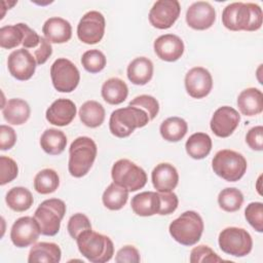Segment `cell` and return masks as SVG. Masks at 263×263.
<instances>
[{
    "instance_id": "8d00e7d4",
    "label": "cell",
    "mask_w": 263,
    "mask_h": 263,
    "mask_svg": "<svg viewBox=\"0 0 263 263\" xmlns=\"http://www.w3.org/2000/svg\"><path fill=\"white\" fill-rule=\"evenodd\" d=\"M107 60L105 54L99 49L86 50L81 58V64L83 68L89 73H99L106 66Z\"/></svg>"
},
{
    "instance_id": "2e32d148",
    "label": "cell",
    "mask_w": 263,
    "mask_h": 263,
    "mask_svg": "<svg viewBox=\"0 0 263 263\" xmlns=\"http://www.w3.org/2000/svg\"><path fill=\"white\" fill-rule=\"evenodd\" d=\"M185 87L188 95L194 99L206 97L213 87L211 73L203 67L190 69L185 76Z\"/></svg>"
},
{
    "instance_id": "c3c4849f",
    "label": "cell",
    "mask_w": 263,
    "mask_h": 263,
    "mask_svg": "<svg viewBox=\"0 0 263 263\" xmlns=\"http://www.w3.org/2000/svg\"><path fill=\"white\" fill-rule=\"evenodd\" d=\"M33 55L37 62V65H42L44 64L49 57L52 53V47L49 41H47L45 38L41 37L40 40V44L38 47H36L35 49H33Z\"/></svg>"
},
{
    "instance_id": "ba28073f",
    "label": "cell",
    "mask_w": 263,
    "mask_h": 263,
    "mask_svg": "<svg viewBox=\"0 0 263 263\" xmlns=\"http://www.w3.org/2000/svg\"><path fill=\"white\" fill-rule=\"evenodd\" d=\"M113 182L130 192L142 189L147 183L146 172L128 159L117 160L111 170Z\"/></svg>"
},
{
    "instance_id": "836d02e7",
    "label": "cell",
    "mask_w": 263,
    "mask_h": 263,
    "mask_svg": "<svg viewBox=\"0 0 263 263\" xmlns=\"http://www.w3.org/2000/svg\"><path fill=\"white\" fill-rule=\"evenodd\" d=\"M60 185L58 173L52 168H44L37 173L34 178V189L40 194L54 192Z\"/></svg>"
},
{
    "instance_id": "f1b7e54d",
    "label": "cell",
    "mask_w": 263,
    "mask_h": 263,
    "mask_svg": "<svg viewBox=\"0 0 263 263\" xmlns=\"http://www.w3.org/2000/svg\"><path fill=\"white\" fill-rule=\"evenodd\" d=\"M67 145V137L64 132L57 128L46 129L40 138V146L44 152L50 155L61 154Z\"/></svg>"
},
{
    "instance_id": "9c48e42d",
    "label": "cell",
    "mask_w": 263,
    "mask_h": 263,
    "mask_svg": "<svg viewBox=\"0 0 263 263\" xmlns=\"http://www.w3.org/2000/svg\"><path fill=\"white\" fill-rule=\"evenodd\" d=\"M220 249L234 257H245L249 255L253 248L251 234L243 228L227 227L223 229L218 238Z\"/></svg>"
},
{
    "instance_id": "ffe728a7",
    "label": "cell",
    "mask_w": 263,
    "mask_h": 263,
    "mask_svg": "<svg viewBox=\"0 0 263 263\" xmlns=\"http://www.w3.org/2000/svg\"><path fill=\"white\" fill-rule=\"evenodd\" d=\"M151 180L153 187L158 192H171L178 185L179 174L173 164L161 162L153 168Z\"/></svg>"
},
{
    "instance_id": "7c38bea8",
    "label": "cell",
    "mask_w": 263,
    "mask_h": 263,
    "mask_svg": "<svg viewBox=\"0 0 263 263\" xmlns=\"http://www.w3.org/2000/svg\"><path fill=\"white\" fill-rule=\"evenodd\" d=\"M181 12V5L177 0L156 1L149 11L150 24L160 30L171 28L178 20Z\"/></svg>"
},
{
    "instance_id": "60d3db41",
    "label": "cell",
    "mask_w": 263,
    "mask_h": 263,
    "mask_svg": "<svg viewBox=\"0 0 263 263\" xmlns=\"http://www.w3.org/2000/svg\"><path fill=\"white\" fill-rule=\"evenodd\" d=\"M88 229H91V224L87 216L81 213H77L70 217L67 225V230L72 238L76 239L80 233Z\"/></svg>"
},
{
    "instance_id": "cb8c5ba5",
    "label": "cell",
    "mask_w": 263,
    "mask_h": 263,
    "mask_svg": "<svg viewBox=\"0 0 263 263\" xmlns=\"http://www.w3.org/2000/svg\"><path fill=\"white\" fill-rule=\"evenodd\" d=\"M153 76V63L146 57L133 60L127 66V78L136 85L147 84Z\"/></svg>"
},
{
    "instance_id": "7402d4cb",
    "label": "cell",
    "mask_w": 263,
    "mask_h": 263,
    "mask_svg": "<svg viewBox=\"0 0 263 263\" xmlns=\"http://www.w3.org/2000/svg\"><path fill=\"white\" fill-rule=\"evenodd\" d=\"M130 205L134 213L141 217H149L158 214L160 210L159 192H141L132 198Z\"/></svg>"
},
{
    "instance_id": "d6986e66",
    "label": "cell",
    "mask_w": 263,
    "mask_h": 263,
    "mask_svg": "<svg viewBox=\"0 0 263 263\" xmlns=\"http://www.w3.org/2000/svg\"><path fill=\"white\" fill-rule=\"evenodd\" d=\"M76 105L69 99L55 100L46 110V120L58 126H66L76 116Z\"/></svg>"
},
{
    "instance_id": "4dcf8cb0",
    "label": "cell",
    "mask_w": 263,
    "mask_h": 263,
    "mask_svg": "<svg viewBox=\"0 0 263 263\" xmlns=\"http://www.w3.org/2000/svg\"><path fill=\"white\" fill-rule=\"evenodd\" d=\"M188 130L187 122L181 117H168L160 124L159 132L161 137L168 142H178L182 140Z\"/></svg>"
},
{
    "instance_id": "1f68e13d",
    "label": "cell",
    "mask_w": 263,
    "mask_h": 263,
    "mask_svg": "<svg viewBox=\"0 0 263 263\" xmlns=\"http://www.w3.org/2000/svg\"><path fill=\"white\" fill-rule=\"evenodd\" d=\"M5 201L8 208H10L12 211L25 212L32 206L34 199L30 190L18 186L11 188L6 193Z\"/></svg>"
},
{
    "instance_id": "44dd1931",
    "label": "cell",
    "mask_w": 263,
    "mask_h": 263,
    "mask_svg": "<svg viewBox=\"0 0 263 263\" xmlns=\"http://www.w3.org/2000/svg\"><path fill=\"white\" fill-rule=\"evenodd\" d=\"M42 33L50 43H65L72 37V27L65 18L53 16L46 20L42 27Z\"/></svg>"
},
{
    "instance_id": "d6a6232c",
    "label": "cell",
    "mask_w": 263,
    "mask_h": 263,
    "mask_svg": "<svg viewBox=\"0 0 263 263\" xmlns=\"http://www.w3.org/2000/svg\"><path fill=\"white\" fill-rule=\"evenodd\" d=\"M128 190L116 183H111L104 191L102 200L104 205L111 211L122 209L128 198Z\"/></svg>"
},
{
    "instance_id": "e0dca14e",
    "label": "cell",
    "mask_w": 263,
    "mask_h": 263,
    "mask_svg": "<svg viewBox=\"0 0 263 263\" xmlns=\"http://www.w3.org/2000/svg\"><path fill=\"white\" fill-rule=\"evenodd\" d=\"M216 21L215 8L205 1L192 3L186 12V23L194 30H206Z\"/></svg>"
},
{
    "instance_id": "277c9868",
    "label": "cell",
    "mask_w": 263,
    "mask_h": 263,
    "mask_svg": "<svg viewBox=\"0 0 263 263\" xmlns=\"http://www.w3.org/2000/svg\"><path fill=\"white\" fill-rule=\"evenodd\" d=\"M150 121L148 114L138 108L127 106L113 111L109 119V128L113 136L126 138L138 127L145 126Z\"/></svg>"
},
{
    "instance_id": "b9f144b4",
    "label": "cell",
    "mask_w": 263,
    "mask_h": 263,
    "mask_svg": "<svg viewBox=\"0 0 263 263\" xmlns=\"http://www.w3.org/2000/svg\"><path fill=\"white\" fill-rule=\"evenodd\" d=\"M18 167L16 162L8 157L1 155L0 156V185L3 186L17 177Z\"/></svg>"
},
{
    "instance_id": "4316f807",
    "label": "cell",
    "mask_w": 263,
    "mask_h": 263,
    "mask_svg": "<svg viewBox=\"0 0 263 263\" xmlns=\"http://www.w3.org/2000/svg\"><path fill=\"white\" fill-rule=\"evenodd\" d=\"M102 97L105 102L110 105H119L125 101L128 95L126 83L120 78L113 77L106 80L101 89Z\"/></svg>"
},
{
    "instance_id": "8fae6325",
    "label": "cell",
    "mask_w": 263,
    "mask_h": 263,
    "mask_svg": "<svg viewBox=\"0 0 263 263\" xmlns=\"http://www.w3.org/2000/svg\"><path fill=\"white\" fill-rule=\"evenodd\" d=\"M105 17L97 11L86 12L77 26V36L85 44H96L100 42L105 33Z\"/></svg>"
},
{
    "instance_id": "7dc6e473",
    "label": "cell",
    "mask_w": 263,
    "mask_h": 263,
    "mask_svg": "<svg viewBox=\"0 0 263 263\" xmlns=\"http://www.w3.org/2000/svg\"><path fill=\"white\" fill-rule=\"evenodd\" d=\"M16 142V134L14 129L8 125L2 124L0 126V149H11Z\"/></svg>"
},
{
    "instance_id": "5b68a950",
    "label": "cell",
    "mask_w": 263,
    "mask_h": 263,
    "mask_svg": "<svg viewBox=\"0 0 263 263\" xmlns=\"http://www.w3.org/2000/svg\"><path fill=\"white\" fill-rule=\"evenodd\" d=\"M203 228L200 215L194 211H187L170 224L168 231L177 242L190 247L200 239Z\"/></svg>"
},
{
    "instance_id": "7a4b0ae2",
    "label": "cell",
    "mask_w": 263,
    "mask_h": 263,
    "mask_svg": "<svg viewBox=\"0 0 263 263\" xmlns=\"http://www.w3.org/2000/svg\"><path fill=\"white\" fill-rule=\"evenodd\" d=\"M76 242L81 255L92 263H105L113 257L114 245L111 238L91 229L80 233Z\"/></svg>"
},
{
    "instance_id": "d590c367",
    "label": "cell",
    "mask_w": 263,
    "mask_h": 263,
    "mask_svg": "<svg viewBox=\"0 0 263 263\" xmlns=\"http://www.w3.org/2000/svg\"><path fill=\"white\" fill-rule=\"evenodd\" d=\"M24 34L18 25L3 26L0 29V46L2 48L11 49L23 44Z\"/></svg>"
},
{
    "instance_id": "3957f363",
    "label": "cell",
    "mask_w": 263,
    "mask_h": 263,
    "mask_svg": "<svg viewBox=\"0 0 263 263\" xmlns=\"http://www.w3.org/2000/svg\"><path fill=\"white\" fill-rule=\"evenodd\" d=\"M98 148L89 137H78L69 148L68 170L71 176L81 178L85 176L92 166Z\"/></svg>"
},
{
    "instance_id": "6da1fadb",
    "label": "cell",
    "mask_w": 263,
    "mask_h": 263,
    "mask_svg": "<svg viewBox=\"0 0 263 263\" xmlns=\"http://www.w3.org/2000/svg\"><path fill=\"white\" fill-rule=\"evenodd\" d=\"M222 23L230 31H257L262 26V9L255 3L233 2L223 9Z\"/></svg>"
},
{
    "instance_id": "e575fe53",
    "label": "cell",
    "mask_w": 263,
    "mask_h": 263,
    "mask_svg": "<svg viewBox=\"0 0 263 263\" xmlns=\"http://www.w3.org/2000/svg\"><path fill=\"white\" fill-rule=\"evenodd\" d=\"M243 202V195L237 188H225L218 195L219 206L228 213L238 211Z\"/></svg>"
},
{
    "instance_id": "83f0119b",
    "label": "cell",
    "mask_w": 263,
    "mask_h": 263,
    "mask_svg": "<svg viewBox=\"0 0 263 263\" xmlns=\"http://www.w3.org/2000/svg\"><path fill=\"white\" fill-rule=\"evenodd\" d=\"M212 139L205 133H195L191 135L186 144V152L193 159H202L206 157L212 150Z\"/></svg>"
},
{
    "instance_id": "f6af8a7d",
    "label": "cell",
    "mask_w": 263,
    "mask_h": 263,
    "mask_svg": "<svg viewBox=\"0 0 263 263\" xmlns=\"http://www.w3.org/2000/svg\"><path fill=\"white\" fill-rule=\"evenodd\" d=\"M18 27L22 29L23 34H24V40H23V46L24 48L28 49V48H32L35 49L36 47L39 46L40 44V40H41V36H39L35 30L31 29L27 24H23V23H18L17 24Z\"/></svg>"
},
{
    "instance_id": "ab89813d",
    "label": "cell",
    "mask_w": 263,
    "mask_h": 263,
    "mask_svg": "<svg viewBox=\"0 0 263 263\" xmlns=\"http://www.w3.org/2000/svg\"><path fill=\"white\" fill-rule=\"evenodd\" d=\"M223 259L220 258L209 246L200 245L192 249L190 253L191 263H216L222 262Z\"/></svg>"
},
{
    "instance_id": "8992f818",
    "label": "cell",
    "mask_w": 263,
    "mask_h": 263,
    "mask_svg": "<svg viewBox=\"0 0 263 263\" xmlns=\"http://www.w3.org/2000/svg\"><path fill=\"white\" fill-rule=\"evenodd\" d=\"M212 167L214 173L227 182L240 180L248 167L245 156L236 151L223 149L218 151L213 160Z\"/></svg>"
},
{
    "instance_id": "52a82bcc",
    "label": "cell",
    "mask_w": 263,
    "mask_h": 263,
    "mask_svg": "<svg viewBox=\"0 0 263 263\" xmlns=\"http://www.w3.org/2000/svg\"><path fill=\"white\" fill-rule=\"evenodd\" d=\"M66 214V203L59 198L42 201L34 213V218L40 225L41 234L55 235L61 227V221Z\"/></svg>"
},
{
    "instance_id": "bcb514c9",
    "label": "cell",
    "mask_w": 263,
    "mask_h": 263,
    "mask_svg": "<svg viewBox=\"0 0 263 263\" xmlns=\"http://www.w3.org/2000/svg\"><path fill=\"white\" fill-rule=\"evenodd\" d=\"M141 260L139 251L134 246H125L118 250L115 261L117 263H139Z\"/></svg>"
},
{
    "instance_id": "4fadbf2b",
    "label": "cell",
    "mask_w": 263,
    "mask_h": 263,
    "mask_svg": "<svg viewBox=\"0 0 263 263\" xmlns=\"http://www.w3.org/2000/svg\"><path fill=\"white\" fill-rule=\"evenodd\" d=\"M40 233V225L34 217H21L11 227L10 239L15 247L26 248L36 242Z\"/></svg>"
},
{
    "instance_id": "ee69618b",
    "label": "cell",
    "mask_w": 263,
    "mask_h": 263,
    "mask_svg": "<svg viewBox=\"0 0 263 263\" xmlns=\"http://www.w3.org/2000/svg\"><path fill=\"white\" fill-rule=\"evenodd\" d=\"M246 142L249 147L256 151H262L263 149V126L257 125L249 129L246 135Z\"/></svg>"
},
{
    "instance_id": "9a60e30c",
    "label": "cell",
    "mask_w": 263,
    "mask_h": 263,
    "mask_svg": "<svg viewBox=\"0 0 263 263\" xmlns=\"http://www.w3.org/2000/svg\"><path fill=\"white\" fill-rule=\"evenodd\" d=\"M240 121L239 113L232 107L222 106L218 108L211 119L212 132L220 138H227L233 134Z\"/></svg>"
},
{
    "instance_id": "ac0fdd59",
    "label": "cell",
    "mask_w": 263,
    "mask_h": 263,
    "mask_svg": "<svg viewBox=\"0 0 263 263\" xmlns=\"http://www.w3.org/2000/svg\"><path fill=\"white\" fill-rule=\"evenodd\" d=\"M154 51L156 55L165 62L179 60L184 52L183 40L175 34H164L154 41Z\"/></svg>"
},
{
    "instance_id": "5bb4252c",
    "label": "cell",
    "mask_w": 263,
    "mask_h": 263,
    "mask_svg": "<svg viewBox=\"0 0 263 263\" xmlns=\"http://www.w3.org/2000/svg\"><path fill=\"white\" fill-rule=\"evenodd\" d=\"M37 62L34 55L26 48L13 50L7 59V68L11 76L25 81L30 79L36 70Z\"/></svg>"
},
{
    "instance_id": "f546056e",
    "label": "cell",
    "mask_w": 263,
    "mask_h": 263,
    "mask_svg": "<svg viewBox=\"0 0 263 263\" xmlns=\"http://www.w3.org/2000/svg\"><path fill=\"white\" fill-rule=\"evenodd\" d=\"M81 122L91 128L100 126L105 120V109L97 101H86L79 109Z\"/></svg>"
},
{
    "instance_id": "7bdbcfd3",
    "label": "cell",
    "mask_w": 263,
    "mask_h": 263,
    "mask_svg": "<svg viewBox=\"0 0 263 263\" xmlns=\"http://www.w3.org/2000/svg\"><path fill=\"white\" fill-rule=\"evenodd\" d=\"M160 195V210L158 215L164 216L174 213L179 203L178 196L174 192H159Z\"/></svg>"
},
{
    "instance_id": "74e56055",
    "label": "cell",
    "mask_w": 263,
    "mask_h": 263,
    "mask_svg": "<svg viewBox=\"0 0 263 263\" xmlns=\"http://www.w3.org/2000/svg\"><path fill=\"white\" fill-rule=\"evenodd\" d=\"M128 106L132 107H138L142 110H144L147 114L150 120L154 119L159 111V104L157 100L149 95H141L136 97L133 101L129 102Z\"/></svg>"
},
{
    "instance_id": "603a6c76",
    "label": "cell",
    "mask_w": 263,
    "mask_h": 263,
    "mask_svg": "<svg viewBox=\"0 0 263 263\" xmlns=\"http://www.w3.org/2000/svg\"><path fill=\"white\" fill-rule=\"evenodd\" d=\"M237 106L242 115L256 116L263 111V93L260 89L249 87L237 97Z\"/></svg>"
},
{
    "instance_id": "30bf717a",
    "label": "cell",
    "mask_w": 263,
    "mask_h": 263,
    "mask_svg": "<svg viewBox=\"0 0 263 263\" xmlns=\"http://www.w3.org/2000/svg\"><path fill=\"white\" fill-rule=\"evenodd\" d=\"M50 77L53 87L58 91L71 92L79 83L80 73L70 60L60 58L50 67Z\"/></svg>"
},
{
    "instance_id": "484cf974",
    "label": "cell",
    "mask_w": 263,
    "mask_h": 263,
    "mask_svg": "<svg viewBox=\"0 0 263 263\" xmlns=\"http://www.w3.org/2000/svg\"><path fill=\"white\" fill-rule=\"evenodd\" d=\"M62 251L57 243L41 241L35 243L30 252L28 257L29 263L45 262V263H58L61 261Z\"/></svg>"
},
{
    "instance_id": "f35d334b",
    "label": "cell",
    "mask_w": 263,
    "mask_h": 263,
    "mask_svg": "<svg viewBox=\"0 0 263 263\" xmlns=\"http://www.w3.org/2000/svg\"><path fill=\"white\" fill-rule=\"evenodd\" d=\"M245 217L249 224L258 232L263 231V203L251 202L245 210Z\"/></svg>"
},
{
    "instance_id": "d4e9b609",
    "label": "cell",
    "mask_w": 263,
    "mask_h": 263,
    "mask_svg": "<svg viewBox=\"0 0 263 263\" xmlns=\"http://www.w3.org/2000/svg\"><path fill=\"white\" fill-rule=\"evenodd\" d=\"M31 109L29 104L22 99H10L2 107L4 119L13 125L25 123L30 117Z\"/></svg>"
}]
</instances>
